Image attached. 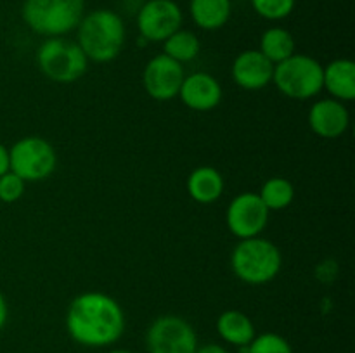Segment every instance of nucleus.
Wrapping results in <instances>:
<instances>
[{
	"mask_svg": "<svg viewBox=\"0 0 355 353\" xmlns=\"http://www.w3.org/2000/svg\"><path fill=\"white\" fill-rule=\"evenodd\" d=\"M64 324L75 343L87 348H104L123 336L125 314L113 296L101 291H87L73 298Z\"/></svg>",
	"mask_w": 355,
	"mask_h": 353,
	"instance_id": "nucleus-1",
	"label": "nucleus"
},
{
	"mask_svg": "<svg viewBox=\"0 0 355 353\" xmlns=\"http://www.w3.org/2000/svg\"><path fill=\"white\" fill-rule=\"evenodd\" d=\"M127 30L125 23L114 10L96 9L83 14L76 26V44L89 62H111L121 54Z\"/></svg>",
	"mask_w": 355,
	"mask_h": 353,
	"instance_id": "nucleus-2",
	"label": "nucleus"
},
{
	"mask_svg": "<svg viewBox=\"0 0 355 353\" xmlns=\"http://www.w3.org/2000/svg\"><path fill=\"white\" fill-rule=\"evenodd\" d=\"M283 266V255L266 237L239 239L231 253V269L239 280L250 286H262L277 277Z\"/></svg>",
	"mask_w": 355,
	"mask_h": 353,
	"instance_id": "nucleus-3",
	"label": "nucleus"
},
{
	"mask_svg": "<svg viewBox=\"0 0 355 353\" xmlns=\"http://www.w3.org/2000/svg\"><path fill=\"white\" fill-rule=\"evenodd\" d=\"M85 14V0H24L21 17L33 33L64 37L76 30Z\"/></svg>",
	"mask_w": 355,
	"mask_h": 353,
	"instance_id": "nucleus-4",
	"label": "nucleus"
},
{
	"mask_svg": "<svg viewBox=\"0 0 355 353\" xmlns=\"http://www.w3.org/2000/svg\"><path fill=\"white\" fill-rule=\"evenodd\" d=\"M272 83L288 99H312L322 90V64L311 55L295 52L274 64Z\"/></svg>",
	"mask_w": 355,
	"mask_h": 353,
	"instance_id": "nucleus-5",
	"label": "nucleus"
},
{
	"mask_svg": "<svg viewBox=\"0 0 355 353\" xmlns=\"http://www.w3.org/2000/svg\"><path fill=\"white\" fill-rule=\"evenodd\" d=\"M37 66L42 75L55 83H75L89 68V59L76 42L62 37L47 38L37 51Z\"/></svg>",
	"mask_w": 355,
	"mask_h": 353,
	"instance_id": "nucleus-6",
	"label": "nucleus"
},
{
	"mask_svg": "<svg viewBox=\"0 0 355 353\" xmlns=\"http://www.w3.org/2000/svg\"><path fill=\"white\" fill-rule=\"evenodd\" d=\"M58 166L55 149L47 138L28 135L14 142L9 149V170L24 182H42L54 173Z\"/></svg>",
	"mask_w": 355,
	"mask_h": 353,
	"instance_id": "nucleus-7",
	"label": "nucleus"
},
{
	"mask_svg": "<svg viewBox=\"0 0 355 353\" xmlns=\"http://www.w3.org/2000/svg\"><path fill=\"white\" fill-rule=\"evenodd\" d=\"M198 336L193 325L179 315H162L155 318L146 332L149 353H194Z\"/></svg>",
	"mask_w": 355,
	"mask_h": 353,
	"instance_id": "nucleus-8",
	"label": "nucleus"
},
{
	"mask_svg": "<svg viewBox=\"0 0 355 353\" xmlns=\"http://www.w3.org/2000/svg\"><path fill=\"white\" fill-rule=\"evenodd\" d=\"M184 14L175 0H148L137 12L139 37L148 42H165L182 28Z\"/></svg>",
	"mask_w": 355,
	"mask_h": 353,
	"instance_id": "nucleus-9",
	"label": "nucleus"
},
{
	"mask_svg": "<svg viewBox=\"0 0 355 353\" xmlns=\"http://www.w3.org/2000/svg\"><path fill=\"white\" fill-rule=\"evenodd\" d=\"M270 211L257 192H241L225 210V224L232 235L248 239L260 235L269 224Z\"/></svg>",
	"mask_w": 355,
	"mask_h": 353,
	"instance_id": "nucleus-10",
	"label": "nucleus"
},
{
	"mask_svg": "<svg viewBox=\"0 0 355 353\" xmlns=\"http://www.w3.org/2000/svg\"><path fill=\"white\" fill-rule=\"evenodd\" d=\"M186 76L184 66L165 54H158L146 64L142 71V87L151 99L166 102L179 96Z\"/></svg>",
	"mask_w": 355,
	"mask_h": 353,
	"instance_id": "nucleus-11",
	"label": "nucleus"
},
{
	"mask_svg": "<svg viewBox=\"0 0 355 353\" xmlns=\"http://www.w3.org/2000/svg\"><path fill=\"white\" fill-rule=\"evenodd\" d=\"M179 97L186 107L198 113H208L218 107L224 97L220 82L214 75L205 71H196L186 75L180 85Z\"/></svg>",
	"mask_w": 355,
	"mask_h": 353,
	"instance_id": "nucleus-12",
	"label": "nucleus"
},
{
	"mask_svg": "<svg viewBox=\"0 0 355 353\" xmlns=\"http://www.w3.org/2000/svg\"><path fill=\"white\" fill-rule=\"evenodd\" d=\"M274 64L259 51L248 48L236 55L231 66V76L243 90H262L272 83Z\"/></svg>",
	"mask_w": 355,
	"mask_h": 353,
	"instance_id": "nucleus-13",
	"label": "nucleus"
},
{
	"mask_svg": "<svg viewBox=\"0 0 355 353\" xmlns=\"http://www.w3.org/2000/svg\"><path fill=\"white\" fill-rule=\"evenodd\" d=\"M311 130L321 138H340L350 125V113L345 102L331 99H319L311 106L307 114Z\"/></svg>",
	"mask_w": 355,
	"mask_h": 353,
	"instance_id": "nucleus-14",
	"label": "nucleus"
},
{
	"mask_svg": "<svg viewBox=\"0 0 355 353\" xmlns=\"http://www.w3.org/2000/svg\"><path fill=\"white\" fill-rule=\"evenodd\" d=\"M322 90L331 99L350 102L355 99V64L352 59H335L322 66Z\"/></svg>",
	"mask_w": 355,
	"mask_h": 353,
	"instance_id": "nucleus-15",
	"label": "nucleus"
},
{
	"mask_svg": "<svg viewBox=\"0 0 355 353\" xmlns=\"http://www.w3.org/2000/svg\"><path fill=\"white\" fill-rule=\"evenodd\" d=\"M187 194L200 204H211L224 194L225 182L222 173L214 166H198L187 176Z\"/></svg>",
	"mask_w": 355,
	"mask_h": 353,
	"instance_id": "nucleus-16",
	"label": "nucleus"
},
{
	"mask_svg": "<svg viewBox=\"0 0 355 353\" xmlns=\"http://www.w3.org/2000/svg\"><path fill=\"white\" fill-rule=\"evenodd\" d=\"M217 332L225 343L232 346H248L255 338V325L252 318L241 310H225L217 318Z\"/></svg>",
	"mask_w": 355,
	"mask_h": 353,
	"instance_id": "nucleus-17",
	"label": "nucleus"
},
{
	"mask_svg": "<svg viewBox=\"0 0 355 353\" xmlns=\"http://www.w3.org/2000/svg\"><path fill=\"white\" fill-rule=\"evenodd\" d=\"M189 12L201 30L215 31L227 24L232 14L231 0H191Z\"/></svg>",
	"mask_w": 355,
	"mask_h": 353,
	"instance_id": "nucleus-18",
	"label": "nucleus"
},
{
	"mask_svg": "<svg viewBox=\"0 0 355 353\" xmlns=\"http://www.w3.org/2000/svg\"><path fill=\"white\" fill-rule=\"evenodd\" d=\"M295 38L286 28L283 26H270L260 37L259 51L269 59L272 64L284 61L290 55L295 54Z\"/></svg>",
	"mask_w": 355,
	"mask_h": 353,
	"instance_id": "nucleus-19",
	"label": "nucleus"
},
{
	"mask_svg": "<svg viewBox=\"0 0 355 353\" xmlns=\"http://www.w3.org/2000/svg\"><path fill=\"white\" fill-rule=\"evenodd\" d=\"M200 51L201 42L198 35H194L189 30H182V28L163 42V54L172 57L173 61L180 62V64L194 61L200 55Z\"/></svg>",
	"mask_w": 355,
	"mask_h": 353,
	"instance_id": "nucleus-20",
	"label": "nucleus"
},
{
	"mask_svg": "<svg viewBox=\"0 0 355 353\" xmlns=\"http://www.w3.org/2000/svg\"><path fill=\"white\" fill-rule=\"evenodd\" d=\"M259 197L269 211H281L286 210L295 199V187L284 176H270L260 187Z\"/></svg>",
	"mask_w": 355,
	"mask_h": 353,
	"instance_id": "nucleus-21",
	"label": "nucleus"
},
{
	"mask_svg": "<svg viewBox=\"0 0 355 353\" xmlns=\"http://www.w3.org/2000/svg\"><path fill=\"white\" fill-rule=\"evenodd\" d=\"M250 3L263 19L281 21L293 12L297 0H250Z\"/></svg>",
	"mask_w": 355,
	"mask_h": 353,
	"instance_id": "nucleus-22",
	"label": "nucleus"
},
{
	"mask_svg": "<svg viewBox=\"0 0 355 353\" xmlns=\"http://www.w3.org/2000/svg\"><path fill=\"white\" fill-rule=\"evenodd\" d=\"M248 353H293L290 341L277 332H262L248 345Z\"/></svg>",
	"mask_w": 355,
	"mask_h": 353,
	"instance_id": "nucleus-23",
	"label": "nucleus"
},
{
	"mask_svg": "<svg viewBox=\"0 0 355 353\" xmlns=\"http://www.w3.org/2000/svg\"><path fill=\"white\" fill-rule=\"evenodd\" d=\"M24 187H26V182L9 170L0 175V201L6 204L16 203L23 197Z\"/></svg>",
	"mask_w": 355,
	"mask_h": 353,
	"instance_id": "nucleus-24",
	"label": "nucleus"
},
{
	"mask_svg": "<svg viewBox=\"0 0 355 353\" xmlns=\"http://www.w3.org/2000/svg\"><path fill=\"white\" fill-rule=\"evenodd\" d=\"M194 353H229L224 346L217 345V343H207L203 346H198Z\"/></svg>",
	"mask_w": 355,
	"mask_h": 353,
	"instance_id": "nucleus-25",
	"label": "nucleus"
},
{
	"mask_svg": "<svg viewBox=\"0 0 355 353\" xmlns=\"http://www.w3.org/2000/svg\"><path fill=\"white\" fill-rule=\"evenodd\" d=\"M7 318H9V307H7L6 296H3V293L0 291V331H2L3 325L7 324Z\"/></svg>",
	"mask_w": 355,
	"mask_h": 353,
	"instance_id": "nucleus-26",
	"label": "nucleus"
},
{
	"mask_svg": "<svg viewBox=\"0 0 355 353\" xmlns=\"http://www.w3.org/2000/svg\"><path fill=\"white\" fill-rule=\"evenodd\" d=\"M9 172V149L0 142V175Z\"/></svg>",
	"mask_w": 355,
	"mask_h": 353,
	"instance_id": "nucleus-27",
	"label": "nucleus"
},
{
	"mask_svg": "<svg viewBox=\"0 0 355 353\" xmlns=\"http://www.w3.org/2000/svg\"><path fill=\"white\" fill-rule=\"evenodd\" d=\"M110 353H132V352H128V350H113V352Z\"/></svg>",
	"mask_w": 355,
	"mask_h": 353,
	"instance_id": "nucleus-28",
	"label": "nucleus"
}]
</instances>
